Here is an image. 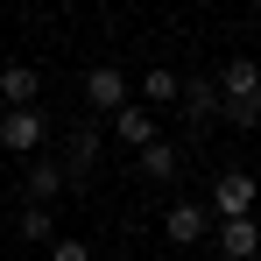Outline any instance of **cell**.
Instances as JSON below:
<instances>
[{
    "instance_id": "9a60e30c",
    "label": "cell",
    "mask_w": 261,
    "mask_h": 261,
    "mask_svg": "<svg viewBox=\"0 0 261 261\" xmlns=\"http://www.w3.org/2000/svg\"><path fill=\"white\" fill-rule=\"evenodd\" d=\"M21 233H29V240H49V233H57L49 205H29V212H21Z\"/></svg>"
},
{
    "instance_id": "7a4b0ae2",
    "label": "cell",
    "mask_w": 261,
    "mask_h": 261,
    "mask_svg": "<svg viewBox=\"0 0 261 261\" xmlns=\"http://www.w3.org/2000/svg\"><path fill=\"white\" fill-rule=\"evenodd\" d=\"M254 198H261L254 176H247V170H226V176L212 184V212H219V226H226V219H247V212H254Z\"/></svg>"
},
{
    "instance_id": "4fadbf2b",
    "label": "cell",
    "mask_w": 261,
    "mask_h": 261,
    "mask_svg": "<svg viewBox=\"0 0 261 261\" xmlns=\"http://www.w3.org/2000/svg\"><path fill=\"white\" fill-rule=\"evenodd\" d=\"M92 163H99V127H71V170H92Z\"/></svg>"
},
{
    "instance_id": "7c38bea8",
    "label": "cell",
    "mask_w": 261,
    "mask_h": 261,
    "mask_svg": "<svg viewBox=\"0 0 261 261\" xmlns=\"http://www.w3.org/2000/svg\"><path fill=\"white\" fill-rule=\"evenodd\" d=\"M57 191H64V170H57V163H29V205H49V198H57Z\"/></svg>"
},
{
    "instance_id": "8992f818",
    "label": "cell",
    "mask_w": 261,
    "mask_h": 261,
    "mask_svg": "<svg viewBox=\"0 0 261 261\" xmlns=\"http://www.w3.org/2000/svg\"><path fill=\"white\" fill-rule=\"evenodd\" d=\"M184 113L205 127L212 113H226V92H219V78H184Z\"/></svg>"
},
{
    "instance_id": "8fae6325",
    "label": "cell",
    "mask_w": 261,
    "mask_h": 261,
    "mask_svg": "<svg viewBox=\"0 0 261 261\" xmlns=\"http://www.w3.org/2000/svg\"><path fill=\"white\" fill-rule=\"evenodd\" d=\"M176 170H184V155H176L170 141H148V148H141V176H155V184H170Z\"/></svg>"
},
{
    "instance_id": "6da1fadb",
    "label": "cell",
    "mask_w": 261,
    "mask_h": 261,
    "mask_svg": "<svg viewBox=\"0 0 261 261\" xmlns=\"http://www.w3.org/2000/svg\"><path fill=\"white\" fill-rule=\"evenodd\" d=\"M43 141H49L43 106H7V113H0V148H14V155H36Z\"/></svg>"
},
{
    "instance_id": "2e32d148",
    "label": "cell",
    "mask_w": 261,
    "mask_h": 261,
    "mask_svg": "<svg viewBox=\"0 0 261 261\" xmlns=\"http://www.w3.org/2000/svg\"><path fill=\"white\" fill-rule=\"evenodd\" d=\"M49 261H92V247H78V240H57V247H49Z\"/></svg>"
},
{
    "instance_id": "52a82bcc",
    "label": "cell",
    "mask_w": 261,
    "mask_h": 261,
    "mask_svg": "<svg viewBox=\"0 0 261 261\" xmlns=\"http://www.w3.org/2000/svg\"><path fill=\"white\" fill-rule=\"evenodd\" d=\"M113 141H127V148L163 141V134H155V113H148V106H120V113H113Z\"/></svg>"
},
{
    "instance_id": "ba28073f",
    "label": "cell",
    "mask_w": 261,
    "mask_h": 261,
    "mask_svg": "<svg viewBox=\"0 0 261 261\" xmlns=\"http://www.w3.org/2000/svg\"><path fill=\"white\" fill-rule=\"evenodd\" d=\"M219 92H226V99H261V64L254 57H233V64L219 71Z\"/></svg>"
},
{
    "instance_id": "9c48e42d",
    "label": "cell",
    "mask_w": 261,
    "mask_h": 261,
    "mask_svg": "<svg viewBox=\"0 0 261 261\" xmlns=\"http://www.w3.org/2000/svg\"><path fill=\"white\" fill-rule=\"evenodd\" d=\"M36 92H43V78H36L29 64H7V71H0V99H7V106H36Z\"/></svg>"
},
{
    "instance_id": "277c9868",
    "label": "cell",
    "mask_w": 261,
    "mask_h": 261,
    "mask_svg": "<svg viewBox=\"0 0 261 261\" xmlns=\"http://www.w3.org/2000/svg\"><path fill=\"white\" fill-rule=\"evenodd\" d=\"M205 226H212V212H205V205H191V198H176L170 212H163V233H170L176 247H191V240H205Z\"/></svg>"
},
{
    "instance_id": "30bf717a",
    "label": "cell",
    "mask_w": 261,
    "mask_h": 261,
    "mask_svg": "<svg viewBox=\"0 0 261 261\" xmlns=\"http://www.w3.org/2000/svg\"><path fill=\"white\" fill-rule=\"evenodd\" d=\"M141 99H148V106H184V78L163 64V71H148V78H141Z\"/></svg>"
},
{
    "instance_id": "3957f363",
    "label": "cell",
    "mask_w": 261,
    "mask_h": 261,
    "mask_svg": "<svg viewBox=\"0 0 261 261\" xmlns=\"http://www.w3.org/2000/svg\"><path fill=\"white\" fill-rule=\"evenodd\" d=\"M85 106H92V113H120V106H127V78H120L113 64L85 71Z\"/></svg>"
},
{
    "instance_id": "5b68a950",
    "label": "cell",
    "mask_w": 261,
    "mask_h": 261,
    "mask_svg": "<svg viewBox=\"0 0 261 261\" xmlns=\"http://www.w3.org/2000/svg\"><path fill=\"white\" fill-rule=\"evenodd\" d=\"M219 254L226 261H254L261 254V226L254 219H226V226H219Z\"/></svg>"
},
{
    "instance_id": "5bb4252c",
    "label": "cell",
    "mask_w": 261,
    "mask_h": 261,
    "mask_svg": "<svg viewBox=\"0 0 261 261\" xmlns=\"http://www.w3.org/2000/svg\"><path fill=\"white\" fill-rule=\"evenodd\" d=\"M226 127H261V99H226Z\"/></svg>"
}]
</instances>
